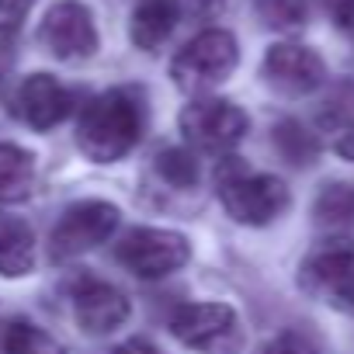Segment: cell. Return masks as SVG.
<instances>
[{
  "label": "cell",
  "instance_id": "cell-4",
  "mask_svg": "<svg viewBox=\"0 0 354 354\" xmlns=\"http://www.w3.org/2000/svg\"><path fill=\"white\" fill-rule=\"evenodd\" d=\"M181 136L192 149H202V153H230L250 129V118L243 108H236L233 101H223V97H195L192 104H185L181 118Z\"/></svg>",
  "mask_w": 354,
  "mask_h": 354
},
{
  "label": "cell",
  "instance_id": "cell-28",
  "mask_svg": "<svg viewBox=\"0 0 354 354\" xmlns=\"http://www.w3.org/2000/svg\"><path fill=\"white\" fill-rule=\"evenodd\" d=\"M351 35H354V25H351Z\"/></svg>",
  "mask_w": 354,
  "mask_h": 354
},
{
  "label": "cell",
  "instance_id": "cell-27",
  "mask_svg": "<svg viewBox=\"0 0 354 354\" xmlns=\"http://www.w3.org/2000/svg\"><path fill=\"white\" fill-rule=\"evenodd\" d=\"M344 306H347V309H351V313H354V288H351V292H347V299H344Z\"/></svg>",
  "mask_w": 354,
  "mask_h": 354
},
{
  "label": "cell",
  "instance_id": "cell-9",
  "mask_svg": "<svg viewBox=\"0 0 354 354\" xmlns=\"http://www.w3.org/2000/svg\"><path fill=\"white\" fill-rule=\"evenodd\" d=\"M170 330L185 347L223 351L236 337V309L226 302H188L170 316Z\"/></svg>",
  "mask_w": 354,
  "mask_h": 354
},
{
  "label": "cell",
  "instance_id": "cell-25",
  "mask_svg": "<svg viewBox=\"0 0 354 354\" xmlns=\"http://www.w3.org/2000/svg\"><path fill=\"white\" fill-rule=\"evenodd\" d=\"M111 354H163L156 344H149V340H142V337H132V340H125V344H118Z\"/></svg>",
  "mask_w": 354,
  "mask_h": 354
},
{
  "label": "cell",
  "instance_id": "cell-23",
  "mask_svg": "<svg viewBox=\"0 0 354 354\" xmlns=\"http://www.w3.org/2000/svg\"><path fill=\"white\" fill-rule=\"evenodd\" d=\"M35 0H0V32H18Z\"/></svg>",
  "mask_w": 354,
  "mask_h": 354
},
{
  "label": "cell",
  "instance_id": "cell-18",
  "mask_svg": "<svg viewBox=\"0 0 354 354\" xmlns=\"http://www.w3.org/2000/svg\"><path fill=\"white\" fill-rule=\"evenodd\" d=\"M4 354H66V347L35 323H11L4 333Z\"/></svg>",
  "mask_w": 354,
  "mask_h": 354
},
{
  "label": "cell",
  "instance_id": "cell-10",
  "mask_svg": "<svg viewBox=\"0 0 354 354\" xmlns=\"http://www.w3.org/2000/svg\"><path fill=\"white\" fill-rule=\"evenodd\" d=\"M261 73L281 94H313L326 80V66H323L319 53H313L309 46H295V42L271 46L264 53Z\"/></svg>",
  "mask_w": 354,
  "mask_h": 354
},
{
  "label": "cell",
  "instance_id": "cell-17",
  "mask_svg": "<svg viewBox=\"0 0 354 354\" xmlns=\"http://www.w3.org/2000/svg\"><path fill=\"white\" fill-rule=\"evenodd\" d=\"M313 212H316V223L326 226V230L354 226V185H347V181L323 185L319 195H316Z\"/></svg>",
  "mask_w": 354,
  "mask_h": 354
},
{
  "label": "cell",
  "instance_id": "cell-11",
  "mask_svg": "<svg viewBox=\"0 0 354 354\" xmlns=\"http://www.w3.org/2000/svg\"><path fill=\"white\" fill-rule=\"evenodd\" d=\"M70 299H73V319L91 337L111 333V330H118L129 319V299L115 285H108L101 278L80 274L73 281V288H70Z\"/></svg>",
  "mask_w": 354,
  "mask_h": 354
},
{
  "label": "cell",
  "instance_id": "cell-7",
  "mask_svg": "<svg viewBox=\"0 0 354 354\" xmlns=\"http://www.w3.org/2000/svg\"><path fill=\"white\" fill-rule=\"evenodd\" d=\"M39 42L63 63H80L97 53V28L91 11L80 0H59L53 4L39 25Z\"/></svg>",
  "mask_w": 354,
  "mask_h": 354
},
{
  "label": "cell",
  "instance_id": "cell-1",
  "mask_svg": "<svg viewBox=\"0 0 354 354\" xmlns=\"http://www.w3.org/2000/svg\"><path fill=\"white\" fill-rule=\"evenodd\" d=\"M146 129V104L136 87H111L97 97H91L77 122V146L94 163H115L136 142Z\"/></svg>",
  "mask_w": 354,
  "mask_h": 354
},
{
  "label": "cell",
  "instance_id": "cell-3",
  "mask_svg": "<svg viewBox=\"0 0 354 354\" xmlns=\"http://www.w3.org/2000/svg\"><path fill=\"white\" fill-rule=\"evenodd\" d=\"M236 63H240L236 39L226 28H205L174 56L170 77L188 94H205V91L219 87L223 80H230Z\"/></svg>",
  "mask_w": 354,
  "mask_h": 354
},
{
  "label": "cell",
  "instance_id": "cell-19",
  "mask_svg": "<svg viewBox=\"0 0 354 354\" xmlns=\"http://www.w3.org/2000/svg\"><path fill=\"white\" fill-rule=\"evenodd\" d=\"M254 11L274 32H299L309 18L306 0H254Z\"/></svg>",
  "mask_w": 354,
  "mask_h": 354
},
{
  "label": "cell",
  "instance_id": "cell-15",
  "mask_svg": "<svg viewBox=\"0 0 354 354\" xmlns=\"http://www.w3.org/2000/svg\"><path fill=\"white\" fill-rule=\"evenodd\" d=\"M35 192V156L18 142H0V205L25 202Z\"/></svg>",
  "mask_w": 354,
  "mask_h": 354
},
{
  "label": "cell",
  "instance_id": "cell-6",
  "mask_svg": "<svg viewBox=\"0 0 354 354\" xmlns=\"http://www.w3.org/2000/svg\"><path fill=\"white\" fill-rule=\"evenodd\" d=\"M118 264L125 271H132L142 281L163 278L177 268H185L192 257V243L174 233V230H156V226H139L132 233H125V240L115 250Z\"/></svg>",
  "mask_w": 354,
  "mask_h": 354
},
{
  "label": "cell",
  "instance_id": "cell-26",
  "mask_svg": "<svg viewBox=\"0 0 354 354\" xmlns=\"http://www.w3.org/2000/svg\"><path fill=\"white\" fill-rule=\"evenodd\" d=\"M223 4H226V0H188V11L195 18H212V15L223 11Z\"/></svg>",
  "mask_w": 354,
  "mask_h": 354
},
{
  "label": "cell",
  "instance_id": "cell-22",
  "mask_svg": "<svg viewBox=\"0 0 354 354\" xmlns=\"http://www.w3.org/2000/svg\"><path fill=\"white\" fill-rule=\"evenodd\" d=\"M264 354H319V347H316L306 333H299V330H285V333H278V337L268 340Z\"/></svg>",
  "mask_w": 354,
  "mask_h": 354
},
{
  "label": "cell",
  "instance_id": "cell-24",
  "mask_svg": "<svg viewBox=\"0 0 354 354\" xmlns=\"http://www.w3.org/2000/svg\"><path fill=\"white\" fill-rule=\"evenodd\" d=\"M326 11L333 15V21L340 28H351L354 25V0H326Z\"/></svg>",
  "mask_w": 354,
  "mask_h": 354
},
{
  "label": "cell",
  "instance_id": "cell-14",
  "mask_svg": "<svg viewBox=\"0 0 354 354\" xmlns=\"http://www.w3.org/2000/svg\"><path fill=\"white\" fill-rule=\"evenodd\" d=\"M35 271V233L18 216H0V274L25 278Z\"/></svg>",
  "mask_w": 354,
  "mask_h": 354
},
{
  "label": "cell",
  "instance_id": "cell-8",
  "mask_svg": "<svg viewBox=\"0 0 354 354\" xmlns=\"http://www.w3.org/2000/svg\"><path fill=\"white\" fill-rule=\"evenodd\" d=\"M299 281L309 292L333 295L337 302H344L347 292L354 288V240L330 236L319 247H313L299 268Z\"/></svg>",
  "mask_w": 354,
  "mask_h": 354
},
{
  "label": "cell",
  "instance_id": "cell-20",
  "mask_svg": "<svg viewBox=\"0 0 354 354\" xmlns=\"http://www.w3.org/2000/svg\"><path fill=\"white\" fill-rule=\"evenodd\" d=\"M156 170L167 185L174 188H192L198 181V160L192 149H181V146H174V149H163L156 156Z\"/></svg>",
  "mask_w": 354,
  "mask_h": 354
},
{
  "label": "cell",
  "instance_id": "cell-2",
  "mask_svg": "<svg viewBox=\"0 0 354 354\" xmlns=\"http://www.w3.org/2000/svg\"><path fill=\"white\" fill-rule=\"evenodd\" d=\"M216 192L223 209L243 226H268L288 209V188L281 177L247 170L236 156L219 160Z\"/></svg>",
  "mask_w": 354,
  "mask_h": 354
},
{
  "label": "cell",
  "instance_id": "cell-13",
  "mask_svg": "<svg viewBox=\"0 0 354 354\" xmlns=\"http://www.w3.org/2000/svg\"><path fill=\"white\" fill-rule=\"evenodd\" d=\"M181 0H139L129 18V39L142 53H156L181 21Z\"/></svg>",
  "mask_w": 354,
  "mask_h": 354
},
{
  "label": "cell",
  "instance_id": "cell-5",
  "mask_svg": "<svg viewBox=\"0 0 354 354\" xmlns=\"http://www.w3.org/2000/svg\"><path fill=\"white\" fill-rule=\"evenodd\" d=\"M118 223H122L118 205L101 202V198L77 202V205H70V209L59 216V223H56V230H53V236H49V250H53L56 261L80 257V254H87V250L108 243V240L115 236Z\"/></svg>",
  "mask_w": 354,
  "mask_h": 354
},
{
  "label": "cell",
  "instance_id": "cell-12",
  "mask_svg": "<svg viewBox=\"0 0 354 354\" xmlns=\"http://www.w3.org/2000/svg\"><path fill=\"white\" fill-rule=\"evenodd\" d=\"M70 111H73V94L53 73H32L15 91V115L39 132L59 125Z\"/></svg>",
  "mask_w": 354,
  "mask_h": 354
},
{
  "label": "cell",
  "instance_id": "cell-21",
  "mask_svg": "<svg viewBox=\"0 0 354 354\" xmlns=\"http://www.w3.org/2000/svg\"><path fill=\"white\" fill-rule=\"evenodd\" d=\"M323 129L330 136V149L344 160L354 163V115H344V111H326L323 115Z\"/></svg>",
  "mask_w": 354,
  "mask_h": 354
},
{
  "label": "cell",
  "instance_id": "cell-16",
  "mask_svg": "<svg viewBox=\"0 0 354 354\" xmlns=\"http://www.w3.org/2000/svg\"><path fill=\"white\" fill-rule=\"evenodd\" d=\"M271 142H274V149L281 153V160H288V163H295V167H309V163L319 156V139H316V132H309V129H306L302 122H295V118L278 122Z\"/></svg>",
  "mask_w": 354,
  "mask_h": 354
}]
</instances>
